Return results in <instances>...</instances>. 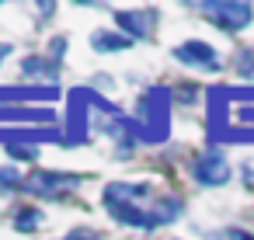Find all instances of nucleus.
<instances>
[{
	"mask_svg": "<svg viewBox=\"0 0 254 240\" xmlns=\"http://www.w3.org/2000/svg\"><path fill=\"white\" fill-rule=\"evenodd\" d=\"M7 56H11V46H4V42H0V63H4Z\"/></svg>",
	"mask_w": 254,
	"mask_h": 240,
	"instance_id": "obj_17",
	"label": "nucleus"
},
{
	"mask_svg": "<svg viewBox=\"0 0 254 240\" xmlns=\"http://www.w3.org/2000/svg\"><path fill=\"white\" fill-rule=\"evenodd\" d=\"M25 188V174L18 167H0V191H18Z\"/></svg>",
	"mask_w": 254,
	"mask_h": 240,
	"instance_id": "obj_12",
	"label": "nucleus"
},
{
	"mask_svg": "<svg viewBox=\"0 0 254 240\" xmlns=\"http://www.w3.org/2000/svg\"><path fill=\"white\" fill-rule=\"evenodd\" d=\"M167 129H171V91L167 87H150L139 98V139L164 143Z\"/></svg>",
	"mask_w": 254,
	"mask_h": 240,
	"instance_id": "obj_2",
	"label": "nucleus"
},
{
	"mask_svg": "<svg viewBox=\"0 0 254 240\" xmlns=\"http://www.w3.org/2000/svg\"><path fill=\"white\" fill-rule=\"evenodd\" d=\"M56 70H60V63L49 60V56H28V60H21V77H53L56 80Z\"/></svg>",
	"mask_w": 254,
	"mask_h": 240,
	"instance_id": "obj_10",
	"label": "nucleus"
},
{
	"mask_svg": "<svg viewBox=\"0 0 254 240\" xmlns=\"http://www.w3.org/2000/svg\"><path fill=\"white\" fill-rule=\"evenodd\" d=\"M174 60L178 63H185V66H191V70H202V73H216L219 66H223V60H219V53L209 46V42H181L178 49H174Z\"/></svg>",
	"mask_w": 254,
	"mask_h": 240,
	"instance_id": "obj_6",
	"label": "nucleus"
},
{
	"mask_svg": "<svg viewBox=\"0 0 254 240\" xmlns=\"http://www.w3.org/2000/svg\"><path fill=\"white\" fill-rule=\"evenodd\" d=\"M56 87H0V101H53Z\"/></svg>",
	"mask_w": 254,
	"mask_h": 240,
	"instance_id": "obj_8",
	"label": "nucleus"
},
{
	"mask_svg": "<svg viewBox=\"0 0 254 240\" xmlns=\"http://www.w3.org/2000/svg\"><path fill=\"white\" fill-rule=\"evenodd\" d=\"M91 46H94V53H122V49L132 46V39L129 35H119V32H108V28H98L91 35Z\"/></svg>",
	"mask_w": 254,
	"mask_h": 240,
	"instance_id": "obj_9",
	"label": "nucleus"
},
{
	"mask_svg": "<svg viewBox=\"0 0 254 240\" xmlns=\"http://www.w3.org/2000/svg\"><path fill=\"white\" fill-rule=\"evenodd\" d=\"M42 223H46V219H42V212H39L35 205H28V209H18V212H14V230H21V233H35Z\"/></svg>",
	"mask_w": 254,
	"mask_h": 240,
	"instance_id": "obj_11",
	"label": "nucleus"
},
{
	"mask_svg": "<svg viewBox=\"0 0 254 240\" xmlns=\"http://www.w3.org/2000/svg\"><path fill=\"white\" fill-rule=\"evenodd\" d=\"M77 184H80L77 174H60V171H46V167H39V171H32V174L25 178V188H21V191L39 195V198H56V195L70 191V188H77Z\"/></svg>",
	"mask_w": 254,
	"mask_h": 240,
	"instance_id": "obj_5",
	"label": "nucleus"
},
{
	"mask_svg": "<svg viewBox=\"0 0 254 240\" xmlns=\"http://www.w3.org/2000/svg\"><path fill=\"white\" fill-rule=\"evenodd\" d=\"M237 73L240 77H254V49H240L237 53Z\"/></svg>",
	"mask_w": 254,
	"mask_h": 240,
	"instance_id": "obj_13",
	"label": "nucleus"
},
{
	"mask_svg": "<svg viewBox=\"0 0 254 240\" xmlns=\"http://www.w3.org/2000/svg\"><path fill=\"white\" fill-rule=\"evenodd\" d=\"M226 240H254V233H247V230H226Z\"/></svg>",
	"mask_w": 254,
	"mask_h": 240,
	"instance_id": "obj_16",
	"label": "nucleus"
},
{
	"mask_svg": "<svg viewBox=\"0 0 254 240\" xmlns=\"http://www.w3.org/2000/svg\"><path fill=\"white\" fill-rule=\"evenodd\" d=\"M198 11L219 32H244L254 21V7L251 4H233V0H223V4H198Z\"/></svg>",
	"mask_w": 254,
	"mask_h": 240,
	"instance_id": "obj_3",
	"label": "nucleus"
},
{
	"mask_svg": "<svg viewBox=\"0 0 254 240\" xmlns=\"http://www.w3.org/2000/svg\"><path fill=\"white\" fill-rule=\"evenodd\" d=\"M115 21L119 28L129 35V39H146L153 32V21H157V11H115Z\"/></svg>",
	"mask_w": 254,
	"mask_h": 240,
	"instance_id": "obj_7",
	"label": "nucleus"
},
{
	"mask_svg": "<svg viewBox=\"0 0 254 240\" xmlns=\"http://www.w3.org/2000/svg\"><path fill=\"white\" fill-rule=\"evenodd\" d=\"M7 153H11V157H21V160H35V146H18V143H7Z\"/></svg>",
	"mask_w": 254,
	"mask_h": 240,
	"instance_id": "obj_14",
	"label": "nucleus"
},
{
	"mask_svg": "<svg viewBox=\"0 0 254 240\" xmlns=\"http://www.w3.org/2000/svg\"><path fill=\"white\" fill-rule=\"evenodd\" d=\"M63 240H101V233H94V230H73V233H66Z\"/></svg>",
	"mask_w": 254,
	"mask_h": 240,
	"instance_id": "obj_15",
	"label": "nucleus"
},
{
	"mask_svg": "<svg viewBox=\"0 0 254 240\" xmlns=\"http://www.w3.org/2000/svg\"><path fill=\"white\" fill-rule=\"evenodd\" d=\"M105 209L122 223V226H139V230H153L164 223H174L181 216V198L178 195H164L153 198L150 184H129V181H112L101 191Z\"/></svg>",
	"mask_w": 254,
	"mask_h": 240,
	"instance_id": "obj_1",
	"label": "nucleus"
},
{
	"mask_svg": "<svg viewBox=\"0 0 254 240\" xmlns=\"http://www.w3.org/2000/svg\"><path fill=\"white\" fill-rule=\"evenodd\" d=\"M188 174H191V181H198L202 188H223L233 171H230V160H226L223 153H198V157H191Z\"/></svg>",
	"mask_w": 254,
	"mask_h": 240,
	"instance_id": "obj_4",
	"label": "nucleus"
}]
</instances>
